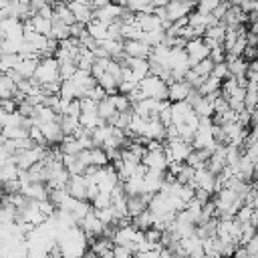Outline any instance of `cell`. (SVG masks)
I'll return each instance as SVG.
<instances>
[{
  "instance_id": "cell-1",
  "label": "cell",
  "mask_w": 258,
  "mask_h": 258,
  "mask_svg": "<svg viewBox=\"0 0 258 258\" xmlns=\"http://www.w3.org/2000/svg\"><path fill=\"white\" fill-rule=\"evenodd\" d=\"M137 89L141 91L143 97L157 99V101H167V83L161 81L159 77L145 75V77L137 83Z\"/></svg>"
},
{
  "instance_id": "cell-2",
  "label": "cell",
  "mask_w": 258,
  "mask_h": 258,
  "mask_svg": "<svg viewBox=\"0 0 258 258\" xmlns=\"http://www.w3.org/2000/svg\"><path fill=\"white\" fill-rule=\"evenodd\" d=\"M32 79L42 87V85H48L52 81H60L58 77V64H56V58L54 56H48V58H40L36 62V69H34V75Z\"/></svg>"
},
{
  "instance_id": "cell-3",
  "label": "cell",
  "mask_w": 258,
  "mask_h": 258,
  "mask_svg": "<svg viewBox=\"0 0 258 258\" xmlns=\"http://www.w3.org/2000/svg\"><path fill=\"white\" fill-rule=\"evenodd\" d=\"M163 151H165V157H167V163L169 161H177V163H183L187 153L191 151V145L181 141V139H167L163 143Z\"/></svg>"
},
{
  "instance_id": "cell-4",
  "label": "cell",
  "mask_w": 258,
  "mask_h": 258,
  "mask_svg": "<svg viewBox=\"0 0 258 258\" xmlns=\"http://www.w3.org/2000/svg\"><path fill=\"white\" fill-rule=\"evenodd\" d=\"M183 50H185V54H187L189 67H194L196 62H200V60H204V58H208V52H210V48L206 46V42H204L202 36L187 40L185 46H183Z\"/></svg>"
},
{
  "instance_id": "cell-5",
  "label": "cell",
  "mask_w": 258,
  "mask_h": 258,
  "mask_svg": "<svg viewBox=\"0 0 258 258\" xmlns=\"http://www.w3.org/2000/svg\"><path fill=\"white\" fill-rule=\"evenodd\" d=\"M194 185L200 187V189H204V191H208V194H216L218 191V179L206 167L196 169V173H194Z\"/></svg>"
},
{
  "instance_id": "cell-6",
  "label": "cell",
  "mask_w": 258,
  "mask_h": 258,
  "mask_svg": "<svg viewBox=\"0 0 258 258\" xmlns=\"http://www.w3.org/2000/svg\"><path fill=\"white\" fill-rule=\"evenodd\" d=\"M141 163L147 167V169H165L167 167V157H165V151L163 147L161 149H147L141 157Z\"/></svg>"
},
{
  "instance_id": "cell-7",
  "label": "cell",
  "mask_w": 258,
  "mask_h": 258,
  "mask_svg": "<svg viewBox=\"0 0 258 258\" xmlns=\"http://www.w3.org/2000/svg\"><path fill=\"white\" fill-rule=\"evenodd\" d=\"M64 189H67V194H69L71 198L87 200V177H85L83 173H79V175H69Z\"/></svg>"
},
{
  "instance_id": "cell-8",
  "label": "cell",
  "mask_w": 258,
  "mask_h": 258,
  "mask_svg": "<svg viewBox=\"0 0 258 258\" xmlns=\"http://www.w3.org/2000/svg\"><path fill=\"white\" fill-rule=\"evenodd\" d=\"M67 6H69V10H71L75 22L87 24L89 20H93V8H91V4H87L85 0H71V2H67Z\"/></svg>"
},
{
  "instance_id": "cell-9",
  "label": "cell",
  "mask_w": 258,
  "mask_h": 258,
  "mask_svg": "<svg viewBox=\"0 0 258 258\" xmlns=\"http://www.w3.org/2000/svg\"><path fill=\"white\" fill-rule=\"evenodd\" d=\"M196 8V0L194 2H175V0H167L165 4V14L169 18V22L181 18V16H187L191 10Z\"/></svg>"
},
{
  "instance_id": "cell-10",
  "label": "cell",
  "mask_w": 258,
  "mask_h": 258,
  "mask_svg": "<svg viewBox=\"0 0 258 258\" xmlns=\"http://www.w3.org/2000/svg\"><path fill=\"white\" fill-rule=\"evenodd\" d=\"M151 52V46H147L143 40H123V54L127 58H147Z\"/></svg>"
},
{
  "instance_id": "cell-11",
  "label": "cell",
  "mask_w": 258,
  "mask_h": 258,
  "mask_svg": "<svg viewBox=\"0 0 258 258\" xmlns=\"http://www.w3.org/2000/svg\"><path fill=\"white\" fill-rule=\"evenodd\" d=\"M38 127H40V131H42V137H44L46 145H56V143H60L62 137H64V133L60 131L58 121H48V123H42V125H38Z\"/></svg>"
},
{
  "instance_id": "cell-12",
  "label": "cell",
  "mask_w": 258,
  "mask_h": 258,
  "mask_svg": "<svg viewBox=\"0 0 258 258\" xmlns=\"http://www.w3.org/2000/svg\"><path fill=\"white\" fill-rule=\"evenodd\" d=\"M189 89H191V87H189L183 79H181V81H171V83H167V101H169V103L185 101Z\"/></svg>"
},
{
  "instance_id": "cell-13",
  "label": "cell",
  "mask_w": 258,
  "mask_h": 258,
  "mask_svg": "<svg viewBox=\"0 0 258 258\" xmlns=\"http://www.w3.org/2000/svg\"><path fill=\"white\" fill-rule=\"evenodd\" d=\"M163 183V171L161 169H147L143 175V191L147 194H155L161 189Z\"/></svg>"
},
{
  "instance_id": "cell-14",
  "label": "cell",
  "mask_w": 258,
  "mask_h": 258,
  "mask_svg": "<svg viewBox=\"0 0 258 258\" xmlns=\"http://www.w3.org/2000/svg\"><path fill=\"white\" fill-rule=\"evenodd\" d=\"M133 236H135V228L129 224V226H119V228H115L111 240H113L115 246H129V244L133 242Z\"/></svg>"
},
{
  "instance_id": "cell-15",
  "label": "cell",
  "mask_w": 258,
  "mask_h": 258,
  "mask_svg": "<svg viewBox=\"0 0 258 258\" xmlns=\"http://www.w3.org/2000/svg\"><path fill=\"white\" fill-rule=\"evenodd\" d=\"M117 113V109H115V105H113V101H111V95H107V97H103L99 103H97V117L107 125V121H109V117H113Z\"/></svg>"
},
{
  "instance_id": "cell-16",
  "label": "cell",
  "mask_w": 258,
  "mask_h": 258,
  "mask_svg": "<svg viewBox=\"0 0 258 258\" xmlns=\"http://www.w3.org/2000/svg\"><path fill=\"white\" fill-rule=\"evenodd\" d=\"M212 97L210 95H204V97H200L194 105H191V111L198 115V117H212L214 115V107H212Z\"/></svg>"
},
{
  "instance_id": "cell-17",
  "label": "cell",
  "mask_w": 258,
  "mask_h": 258,
  "mask_svg": "<svg viewBox=\"0 0 258 258\" xmlns=\"http://www.w3.org/2000/svg\"><path fill=\"white\" fill-rule=\"evenodd\" d=\"M191 113V107L185 101L171 103V125H179L185 121V117Z\"/></svg>"
},
{
  "instance_id": "cell-18",
  "label": "cell",
  "mask_w": 258,
  "mask_h": 258,
  "mask_svg": "<svg viewBox=\"0 0 258 258\" xmlns=\"http://www.w3.org/2000/svg\"><path fill=\"white\" fill-rule=\"evenodd\" d=\"M85 28H87V32H89L97 42H101V40L107 38V24L101 22V20H97V18L89 20V22L85 24Z\"/></svg>"
},
{
  "instance_id": "cell-19",
  "label": "cell",
  "mask_w": 258,
  "mask_h": 258,
  "mask_svg": "<svg viewBox=\"0 0 258 258\" xmlns=\"http://www.w3.org/2000/svg\"><path fill=\"white\" fill-rule=\"evenodd\" d=\"M151 224H153V216H151V212H149L147 208H145V210H141L139 214L131 216V226H133L135 230L145 232L147 228H151Z\"/></svg>"
},
{
  "instance_id": "cell-20",
  "label": "cell",
  "mask_w": 258,
  "mask_h": 258,
  "mask_svg": "<svg viewBox=\"0 0 258 258\" xmlns=\"http://www.w3.org/2000/svg\"><path fill=\"white\" fill-rule=\"evenodd\" d=\"M127 69L131 71V75L141 81L145 75H149L147 71V58H127Z\"/></svg>"
},
{
  "instance_id": "cell-21",
  "label": "cell",
  "mask_w": 258,
  "mask_h": 258,
  "mask_svg": "<svg viewBox=\"0 0 258 258\" xmlns=\"http://www.w3.org/2000/svg\"><path fill=\"white\" fill-rule=\"evenodd\" d=\"M36 62H38V58H20V60H18V64L14 67V71H16L22 79H30V77L34 75Z\"/></svg>"
},
{
  "instance_id": "cell-22",
  "label": "cell",
  "mask_w": 258,
  "mask_h": 258,
  "mask_svg": "<svg viewBox=\"0 0 258 258\" xmlns=\"http://www.w3.org/2000/svg\"><path fill=\"white\" fill-rule=\"evenodd\" d=\"M56 121H58V125H60V131L64 133V135H73L77 129H79V117H71V115H58L56 117Z\"/></svg>"
},
{
  "instance_id": "cell-23",
  "label": "cell",
  "mask_w": 258,
  "mask_h": 258,
  "mask_svg": "<svg viewBox=\"0 0 258 258\" xmlns=\"http://www.w3.org/2000/svg\"><path fill=\"white\" fill-rule=\"evenodd\" d=\"M30 28H32L34 32H38V34L48 36V32H50V20H48V18H42V16H38V14H32V16H30Z\"/></svg>"
},
{
  "instance_id": "cell-24",
  "label": "cell",
  "mask_w": 258,
  "mask_h": 258,
  "mask_svg": "<svg viewBox=\"0 0 258 258\" xmlns=\"http://www.w3.org/2000/svg\"><path fill=\"white\" fill-rule=\"evenodd\" d=\"M56 64H58V77L60 81L62 79H71L73 73L77 71V64L73 58H56Z\"/></svg>"
},
{
  "instance_id": "cell-25",
  "label": "cell",
  "mask_w": 258,
  "mask_h": 258,
  "mask_svg": "<svg viewBox=\"0 0 258 258\" xmlns=\"http://www.w3.org/2000/svg\"><path fill=\"white\" fill-rule=\"evenodd\" d=\"M58 145H60V151H62V153H75V155H77L79 151H83V145H81L79 139L73 137V135H64Z\"/></svg>"
},
{
  "instance_id": "cell-26",
  "label": "cell",
  "mask_w": 258,
  "mask_h": 258,
  "mask_svg": "<svg viewBox=\"0 0 258 258\" xmlns=\"http://www.w3.org/2000/svg\"><path fill=\"white\" fill-rule=\"evenodd\" d=\"M14 91H16V83L8 75L2 73L0 75V99H12Z\"/></svg>"
},
{
  "instance_id": "cell-27",
  "label": "cell",
  "mask_w": 258,
  "mask_h": 258,
  "mask_svg": "<svg viewBox=\"0 0 258 258\" xmlns=\"http://www.w3.org/2000/svg\"><path fill=\"white\" fill-rule=\"evenodd\" d=\"M97 85H101V87L105 89V93H107V95H115V93H117V85H119V81H117V79H113V75L103 73V75L97 79Z\"/></svg>"
},
{
  "instance_id": "cell-28",
  "label": "cell",
  "mask_w": 258,
  "mask_h": 258,
  "mask_svg": "<svg viewBox=\"0 0 258 258\" xmlns=\"http://www.w3.org/2000/svg\"><path fill=\"white\" fill-rule=\"evenodd\" d=\"M0 133L6 139H22V137H28V129H24L20 125H6V127H2Z\"/></svg>"
},
{
  "instance_id": "cell-29",
  "label": "cell",
  "mask_w": 258,
  "mask_h": 258,
  "mask_svg": "<svg viewBox=\"0 0 258 258\" xmlns=\"http://www.w3.org/2000/svg\"><path fill=\"white\" fill-rule=\"evenodd\" d=\"M212 60L210 58H204V60H200V62H196L194 67H189L198 77H202V79H206V77H210V73H212Z\"/></svg>"
},
{
  "instance_id": "cell-30",
  "label": "cell",
  "mask_w": 258,
  "mask_h": 258,
  "mask_svg": "<svg viewBox=\"0 0 258 258\" xmlns=\"http://www.w3.org/2000/svg\"><path fill=\"white\" fill-rule=\"evenodd\" d=\"M111 101H113V105H115L117 111H127V109H131V101H129V97L123 95V93L111 95Z\"/></svg>"
},
{
  "instance_id": "cell-31",
  "label": "cell",
  "mask_w": 258,
  "mask_h": 258,
  "mask_svg": "<svg viewBox=\"0 0 258 258\" xmlns=\"http://www.w3.org/2000/svg\"><path fill=\"white\" fill-rule=\"evenodd\" d=\"M91 206H93V210H101V208L111 206V194H107V191H99V194L91 200Z\"/></svg>"
},
{
  "instance_id": "cell-32",
  "label": "cell",
  "mask_w": 258,
  "mask_h": 258,
  "mask_svg": "<svg viewBox=\"0 0 258 258\" xmlns=\"http://www.w3.org/2000/svg\"><path fill=\"white\" fill-rule=\"evenodd\" d=\"M131 117H133V111H131V109H127V111H117L115 127H117V129H127L129 123H131Z\"/></svg>"
},
{
  "instance_id": "cell-33",
  "label": "cell",
  "mask_w": 258,
  "mask_h": 258,
  "mask_svg": "<svg viewBox=\"0 0 258 258\" xmlns=\"http://www.w3.org/2000/svg\"><path fill=\"white\" fill-rule=\"evenodd\" d=\"M208 58H210L214 64H216V62H224V58H226V48H224L222 44L212 46L210 52H208Z\"/></svg>"
},
{
  "instance_id": "cell-34",
  "label": "cell",
  "mask_w": 258,
  "mask_h": 258,
  "mask_svg": "<svg viewBox=\"0 0 258 258\" xmlns=\"http://www.w3.org/2000/svg\"><path fill=\"white\" fill-rule=\"evenodd\" d=\"M212 77H216L218 81H224L226 77H230L228 75V67H226V62H216V64H212V73H210Z\"/></svg>"
},
{
  "instance_id": "cell-35",
  "label": "cell",
  "mask_w": 258,
  "mask_h": 258,
  "mask_svg": "<svg viewBox=\"0 0 258 258\" xmlns=\"http://www.w3.org/2000/svg\"><path fill=\"white\" fill-rule=\"evenodd\" d=\"M79 113H81V105H79V99H71V101H67L64 109H62V115L79 117Z\"/></svg>"
},
{
  "instance_id": "cell-36",
  "label": "cell",
  "mask_w": 258,
  "mask_h": 258,
  "mask_svg": "<svg viewBox=\"0 0 258 258\" xmlns=\"http://www.w3.org/2000/svg\"><path fill=\"white\" fill-rule=\"evenodd\" d=\"M87 97H89V99H93L95 103H99L103 97H107V93H105V89H103L101 85H97V83H95V85L91 87V91H89V95H87Z\"/></svg>"
},
{
  "instance_id": "cell-37",
  "label": "cell",
  "mask_w": 258,
  "mask_h": 258,
  "mask_svg": "<svg viewBox=\"0 0 258 258\" xmlns=\"http://www.w3.org/2000/svg\"><path fill=\"white\" fill-rule=\"evenodd\" d=\"M244 246V250H246V254L248 256H258V238L254 236V238H250L246 244H242Z\"/></svg>"
},
{
  "instance_id": "cell-38",
  "label": "cell",
  "mask_w": 258,
  "mask_h": 258,
  "mask_svg": "<svg viewBox=\"0 0 258 258\" xmlns=\"http://www.w3.org/2000/svg\"><path fill=\"white\" fill-rule=\"evenodd\" d=\"M113 256L115 258H133V252L127 246H113Z\"/></svg>"
},
{
  "instance_id": "cell-39",
  "label": "cell",
  "mask_w": 258,
  "mask_h": 258,
  "mask_svg": "<svg viewBox=\"0 0 258 258\" xmlns=\"http://www.w3.org/2000/svg\"><path fill=\"white\" fill-rule=\"evenodd\" d=\"M0 109H2L4 113H14V111H16L14 99H0Z\"/></svg>"
},
{
  "instance_id": "cell-40",
  "label": "cell",
  "mask_w": 258,
  "mask_h": 258,
  "mask_svg": "<svg viewBox=\"0 0 258 258\" xmlns=\"http://www.w3.org/2000/svg\"><path fill=\"white\" fill-rule=\"evenodd\" d=\"M242 58L248 60V62H250V60H256V46H248V44H246V48L242 50Z\"/></svg>"
},
{
  "instance_id": "cell-41",
  "label": "cell",
  "mask_w": 258,
  "mask_h": 258,
  "mask_svg": "<svg viewBox=\"0 0 258 258\" xmlns=\"http://www.w3.org/2000/svg\"><path fill=\"white\" fill-rule=\"evenodd\" d=\"M6 119H8V113H4V111L0 109V131H2V127L6 125Z\"/></svg>"
},
{
  "instance_id": "cell-42",
  "label": "cell",
  "mask_w": 258,
  "mask_h": 258,
  "mask_svg": "<svg viewBox=\"0 0 258 258\" xmlns=\"http://www.w3.org/2000/svg\"><path fill=\"white\" fill-rule=\"evenodd\" d=\"M50 258H64V256H62V254L58 252V254H54V256H50Z\"/></svg>"
},
{
  "instance_id": "cell-43",
  "label": "cell",
  "mask_w": 258,
  "mask_h": 258,
  "mask_svg": "<svg viewBox=\"0 0 258 258\" xmlns=\"http://www.w3.org/2000/svg\"><path fill=\"white\" fill-rule=\"evenodd\" d=\"M175 2H194V0H175Z\"/></svg>"
},
{
  "instance_id": "cell-44",
  "label": "cell",
  "mask_w": 258,
  "mask_h": 258,
  "mask_svg": "<svg viewBox=\"0 0 258 258\" xmlns=\"http://www.w3.org/2000/svg\"><path fill=\"white\" fill-rule=\"evenodd\" d=\"M85 2H87V4H91V2H93V0H85Z\"/></svg>"
},
{
  "instance_id": "cell-45",
  "label": "cell",
  "mask_w": 258,
  "mask_h": 258,
  "mask_svg": "<svg viewBox=\"0 0 258 258\" xmlns=\"http://www.w3.org/2000/svg\"><path fill=\"white\" fill-rule=\"evenodd\" d=\"M111 2H121V0H111Z\"/></svg>"
}]
</instances>
